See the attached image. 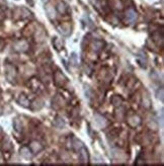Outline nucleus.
<instances>
[{"instance_id": "0eeeda50", "label": "nucleus", "mask_w": 164, "mask_h": 166, "mask_svg": "<svg viewBox=\"0 0 164 166\" xmlns=\"http://www.w3.org/2000/svg\"><path fill=\"white\" fill-rule=\"evenodd\" d=\"M0 132H1V129H0Z\"/></svg>"}, {"instance_id": "39448f33", "label": "nucleus", "mask_w": 164, "mask_h": 166, "mask_svg": "<svg viewBox=\"0 0 164 166\" xmlns=\"http://www.w3.org/2000/svg\"><path fill=\"white\" fill-rule=\"evenodd\" d=\"M20 154H22L24 157H26V158H30V149L28 148H26V147H24L22 150H20Z\"/></svg>"}, {"instance_id": "423d86ee", "label": "nucleus", "mask_w": 164, "mask_h": 166, "mask_svg": "<svg viewBox=\"0 0 164 166\" xmlns=\"http://www.w3.org/2000/svg\"><path fill=\"white\" fill-rule=\"evenodd\" d=\"M19 102H20V103H22L24 107H28V100L26 99V98L24 97V95L20 96V98H19Z\"/></svg>"}, {"instance_id": "7ed1b4c3", "label": "nucleus", "mask_w": 164, "mask_h": 166, "mask_svg": "<svg viewBox=\"0 0 164 166\" xmlns=\"http://www.w3.org/2000/svg\"><path fill=\"white\" fill-rule=\"evenodd\" d=\"M95 123L99 125V127H105L107 125V119L105 117H100V115H95Z\"/></svg>"}, {"instance_id": "f257e3e1", "label": "nucleus", "mask_w": 164, "mask_h": 166, "mask_svg": "<svg viewBox=\"0 0 164 166\" xmlns=\"http://www.w3.org/2000/svg\"><path fill=\"white\" fill-rule=\"evenodd\" d=\"M79 159H80L81 162H83V163H85V162L88 161L87 151H86L85 148L81 147L80 149H79Z\"/></svg>"}, {"instance_id": "20e7f679", "label": "nucleus", "mask_w": 164, "mask_h": 166, "mask_svg": "<svg viewBox=\"0 0 164 166\" xmlns=\"http://www.w3.org/2000/svg\"><path fill=\"white\" fill-rule=\"evenodd\" d=\"M30 149L32 150L34 153H36V152H38V151L42 150V146H40L38 142H32V145H30Z\"/></svg>"}, {"instance_id": "f03ea898", "label": "nucleus", "mask_w": 164, "mask_h": 166, "mask_svg": "<svg viewBox=\"0 0 164 166\" xmlns=\"http://www.w3.org/2000/svg\"><path fill=\"white\" fill-rule=\"evenodd\" d=\"M127 18L130 22H134L137 18V14L133 9H129L128 12H127Z\"/></svg>"}]
</instances>
